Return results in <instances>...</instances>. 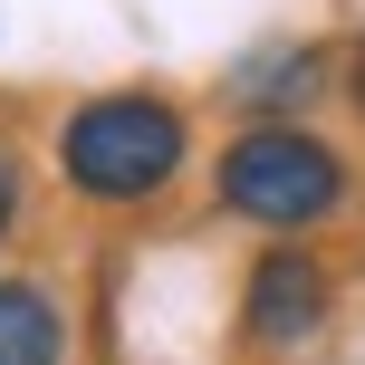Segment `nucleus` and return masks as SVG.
<instances>
[{
    "instance_id": "obj_1",
    "label": "nucleus",
    "mask_w": 365,
    "mask_h": 365,
    "mask_svg": "<svg viewBox=\"0 0 365 365\" xmlns=\"http://www.w3.org/2000/svg\"><path fill=\"white\" fill-rule=\"evenodd\" d=\"M173 164H182V115L164 96H96L58 135V173L96 202H145L154 182H173Z\"/></svg>"
},
{
    "instance_id": "obj_2",
    "label": "nucleus",
    "mask_w": 365,
    "mask_h": 365,
    "mask_svg": "<svg viewBox=\"0 0 365 365\" xmlns=\"http://www.w3.org/2000/svg\"><path fill=\"white\" fill-rule=\"evenodd\" d=\"M336 192H346L336 154L317 145V135H298V125H250L231 154H221V202H231V212H250V221H269V231L327 221Z\"/></svg>"
},
{
    "instance_id": "obj_3",
    "label": "nucleus",
    "mask_w": 365,
    "mask_h": 365,
    "mask_svg": "<svg viewBox=\"0 0 365 365\" xmlns=\"http://www.w3.org/2000/svg\"><path fill=\"white\" fill-rule=\"evenodd\" d=\"M317 317H327V269L298 259V250H269L250 269V336L259 346H298Z\"/></svg>"
},
{
    "instance_id": "obj_4",
    "label": "nucleus",
    "mask_w": 365,
    "mask_h": 365,
    "mask_svg": "<svg viewBox=\"0 0 365 365\" xmlns=\"http://www.w3.org/2000/svg\"><path fill=\"white\" fill-rule=\"evenodd\" d=\"M0 365H58V317L19 279H0Z\"/></svg>"
},
{
    "instance_id": "obj_5",
    "label": "nucleus",
    "mask_w": 365,
    "mask_h": 365,
    "mask_svg": "<svg viewBox=\"0 0 365 365\" xmlns=\"http://www.w3.org/2000/svg\"><path fill=\"white\" fill-rule=\"evenodd\" d=\"M19 221V173H10V154H0V231Z\"/></svg>"
},
{
    "instance_id": "obj_6",
    "label": "nucleus",
    "mask_w": 365,
    "mask_h": 365,
    "mask_svg": "<svg viewBox=\"0 0 365 365\" xmlns=\"http://www.w3.org/2000/svg\"><path fill=\"white\" fill-rule=\"evenodd\" d=\"M356 96H365V48H356Z\"/></svg>"
}]
</instances>
